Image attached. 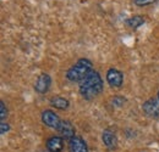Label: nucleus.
<instances>
[{
  "mask_svg": "<svg viewBox=\"0 0 159 152\" xmlns=\"http://www.w3.org/2000/svg\"><path fill=\"white\" fill-rule=\"evenodd\" d=\"M102 140H103V144L108 147V149H115L116 145H118V137L114 132L109 130V129H105L103 134H102Z\"/></svg>",
  "mask_w": 159,
  "mask_h": 152,
  "instance_id": "obj_10",
  "label": "nucleus"
},
{
  "mask_svg": "<svg viewBox=\"0 0 159 152\" xmlns=\"http://www.w3.org/2000/svg\"><path fill=\"white\" fill-rule=\"evenodd\" d=\"M52 85V78L49 74L47 73H42L37 80H36V84H34V90L38 93V94H45L49 88Z\"/></svg>",
  "mask_w": 159,
  "mask_h": 152,
  "instance_id": "obj_5",
  "label": "nucleus"
},
{
  "mask_svg": "<svg viewBox=\"0 0 159 152\" xmlns=\"http://www.w3.org/2000/svg\"><path fill=\"white\" fill-rule=\"evenodd\" d=\"M69 151L70 152H88V147L86 141L80 137L75 136L69 141Z\"/></svg>",
  "mask_w": 159,
  "mask_h": 152,
  "instance_id": "obj_9",
  "label": "nucleus"
},
{
  "mask_svg": "<svg viewBox=\"0 0 159 152\" xmlns=\"http://www.w3.org/2000/svg\"><path fill=\"white\" fill-rule=\"evenodd\" d=\"M143 111L151 118L159 117V101L156 99H149L143 103Z\"/></svg>",
  "mask_w": 159,
  "mask_h": 152,
  "instance_id": "obj_6",
  "label": "nucleus"
},
{
  "mask_svg": "<svg viewBox=\"0 0 159 152\" xmlns=\"http://www.w3.org/2000/svg\"><path fill=\"white\" fill-rule=\"evenodd\" d=\"M107 82L113 88H120L124 83V74L116 68H110L107 72Z\"/></svg>",
  "mask_w": 159,
  "mask_h": 152,
  "instance_id": "obj_4",
  "label": "nucleus"
},
{
  "mask_svg": "<svg viewBox=\"0 0 159 152\" xmlns=\"http://www.w3.org/2000/svg\"><path fill=\"white\" fill-rule=\"evenodd\" d=\"M42 122L47 127L53 128V129H57V130H58V128L60 127V123H61L59 116L55 113V112L50 111V110L43 111V113H42Z\"/></svg>",
  "mask_w": 159,
  "mask_h": 152,
  "instance_id": "obj_3",
  "label": "nucleus"
},
{
  "mask_svg": "<svg viewBox=\"0 0 159 152\" xmlns=\"http://www.w3.org/2000/svg\"><path fill=\"white\" fill-rule=\"evenodd\" d=\"M80 94L84 100H93L103 91V79L97 71H92L79 87Z\"/></svg>",
  "mask_w": 159,
  "mask_h": 152,
  "instance_id": "obj_1",
  "label": "nucleus"
},
{
  "mask_svg": "<svg viewBox=\"0 0 159 152\" xmlns=\"http://www.w3.org/2000/svg\"><path fill=\"white\" fill-rule=\"evenodd\" d=\"M158 101H159V91H158Z\"/></svg>",
  "mask_w": 159,
  "mask_h": 152,
  "instance_id": "obj_17",
  "label": "nucleus"
},
{
  "mask_svg": "<svg viewBox=\"0 0 159 152\" xmlns=\"http://www.w3.org/2000/svg\"><path fill=\"white\" fill-rule=\"evenodd\" d=\"M92 62L88 58H80L79 61L71 66L67 72H66V78L70 82H82L86 77L88 76L93 70H92Z\"/></svg>",
  "mask_w": 159,
  "mask_h": 152,
  "instance_id": "obj_2",
  "label": "nucleus"
},
{
  "mask_svg": "<svg viewBox=\"0 0 159 152\" xmlns=\"http://www.w3.org/2000/svg\"><path fill=\"white\" fill-rule=\"evenodd\" d=\"M45 146L48 152H61L64 149V139L62 136H52L47 140Z\"/></svg>",
  "mask_w": 159,
  "mask_h": 152,
  "instance_id": "obj_8",
  "label": "nucleus"
},
{
  "mask_svg": "<svg viewBox=\"0 0 159 152\" xmlns=\"http://www.w3.org/2000/svg\"><path fill=\"white\" fill-rule=\"evenodd\" d=\"M143 23H144V17H142L141 15H135V16L130 17L129 19H126V24L130 28H134V29L139 28Z\"/></svg>",
  "mask_w": 159,
  "mask_h": 152,
  "instance_id": "obj_12",
  "label": "nucleus"
},
{
  "mask_svg": "<svg viewBox=\"0 0 159 152\" xmlns=\"http://www.w3.org/2000/svg\"><path fill=\"white\" fill-rule=\"evenodd\" d=\"M10 130V125L9 123H5V122H1L0 123V133L1 134H6Z\"/></svg>",
  "mask_w": 159,
  "mask_h": 152,
  "instance_id": "obj_16",
  "label": "nucleus"
},
{
  "mask_svg": "<svg viewBox=\"0 0 159 152\" xmlns=\"http://www.w3.org/2000/svg\"><path fill=\"white\" fill-rule=\"evenodd\" d=\"M158 0H134L135 5L139 6V7H143V6H147V5H152L154 2H157Z\"/></svg>",
  "mask_w": 159,
  "mask_h": 152,
  "instance_id": "obj_13",
  "label": "nucleus"
},
{
  "mask_svg": "<svg viewBox=\"0 0 159 152\" xmlns=\"http://www.w3.org/2000/svg\"><path fill=\"white\" fill-rule=\"evenodd\" d=\"M6 117H7V108L5 106V102L1 101L0 102V118H1V122H5Z\"/></svg>",
  "mask_w": 159,
  "mask_h": 152,
  "instance_id": "obj_14",
  "label": "nucleus"
},
{
  "mask_svg": "<svg viewBox=\"0 0 159 152\" xmlns=\"http://www.w3.org/2000/svg\"><path fill=\"white\" fill-rule=\"evenodd\" d=\"M126 100L124 99V97H121V96H115V97H113V100H111V102H113V106H122L124 105V102H125Z\"/></svg>",
  "mask_w": 159,
  "mask_h": 152,
  "instance_id": "obj_15",
  "label": "nucleus"
},
{
  "mask_svg": "<svg viewBox=\"0 0 159 152\" xmlns=\"http://www.w3.org/2000/svg\"><path fill=\"white\" fill-rule=\"evenodd\" d=\"M50 105L58 110H66L70 106V101L62 96H53L50 99Z\"/></svg>",
  "mask_w": 159,
  "mask_h": 152,
  "instance_id": "obj_11",
  "label": "nucleus"
},
{
  "mask_svg": "<svg viewBox=\"0 0 159 152\" xmlns=\"http://www.w3.org/2000/svg\"><path fill=\"white\" fill-rule=\"evenodd\" d=\"M58 132L61 134L62 137H65L66 140L70 141L72 137H75L76 129H75V127L72 125L71 122H69V120H61L60 127L58 128Z\"/></svg>",
  "mask_w": 159,
  "mask_h": 152,
  "instance_id": "obj_7",
  "label": "nucleus"
}]
</instances>
